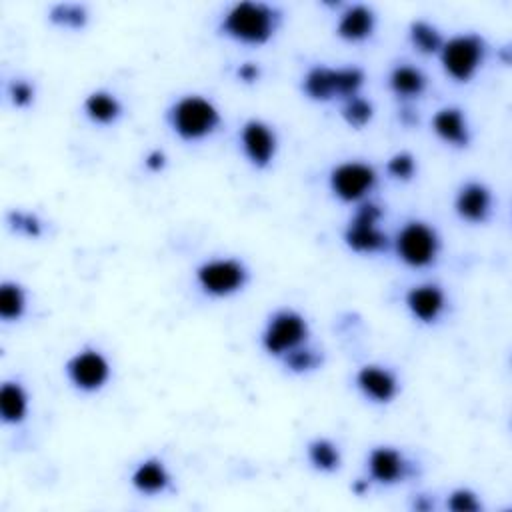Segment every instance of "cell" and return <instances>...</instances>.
Instances as JSON below:
<instances>
[{
  "label": "cell",
  "instance_id": "6da1fadb",
  "mask_svg": "<svg viewBox=\"0 0 512 512\" xmlns=\"http://www.w3.org/2000/svg\"><path fill=\"white\" fill-rule=\"evenodd\" d=\"M280 22L282 12L278 6L268 2L242 0L230 4L224 10L218 22V32L232 42L258 48L274 38Z\"/></svg>",
  "mask_w": 512,
  "mask_h": 512
},
{
  "label": "cell",
  "instance_id": "7a4b0ae2",
  "mask_svg": "<svg viewBox=\"0 0 512 512\" xmlns=\"http://www.w3.org/2000/svg\"><path fill=\"white\" fill-rule=\"evenodd\" d=\"M170 130L182 142H202L212 138L222 126L218 106L202 94H184L174 100L166 114Z\"/></svg>",
  "mask_w": 512,
  "mask_h": 512
},
{
  "label": "cell",
  "instance_id": "3957f363",
  "mask_svg": "<svg viewBox=\"0 0 512 512\" xmlns=\"http://www.w3.org/2000/svg\"><path fill=\"white\" fill-rule=\"evenodd\" d=\"M366 82V74L360 66H326L314 64L310 66L300 82L302 94L312 102H332L346 100L350 96L360 94Z\"/></svg>",
  "mask_w": 512,
  "mask_h": 512
},
{
  "label": "cell",
  "instance_id": "277c9868",
  "mask_svg": "<svg viewBox=\"0 0 512 512\" xmlns=\"http://www.w3.org/2000/svg\"><path fill=\"white\" fill-rule=\"evenodd\" d=\"M392 246L404 266L424 270L436 264L442 250V238L432 224L420 218H410L398 228Z\"/></svg>",
  "mask_w": 512,
  "mask_h": 512
},
{
  "label": "cell",
  "instance_id": "5b68a950",
  "mask_svg": "<svg viewBox=\"0 0 512 512\" xmlns=\"http://www.w3.org/2000/svg\"><path fill=\"white\" fill-rule=\"evenodd\" d=\"M488 56V44L484 36L476 32H462L444 40L438 54L444 74L458 82L468 84L476 78Z\"/></svg>",
  "mask_w": 512,
  "mask_h": 512
},
{
  "label": "cell",
  "instance_id": "8992f818",
  "mask_svg": "<svg viewBox=\"0 0 512 512\" xmlns=\"http://www.w3.org/2000/svg\"><path fill=\"white\" fill-rule=\"evenodd\" d=\"M310 324L306 316L294 308L274 310L260 334L262 350L272 358H282L288 352L308 344Z\"/></svg>",
  "mask_w": 512,
  "mask_h": 512
},
{
  "label": "cell",
  "instance_id": "52a82bcc",
  "mask_svg": "<svg viewBox=\"0 0 512 512\" xmlns=\"http://www.w3.org/2000/svg\"><path fill=\"white\" fill-rule=\"evenodd\" d=\"M384 216V210L374 200H364L356 204L354 214L350 216L342 240L354 254H380L390 246L388 234L380 228V220Z\"/></svg>",
  "mask_w": 512,
  "mask_h": 512
},
{
  "label": "cell",
  "instance_id": "ba28073f",
  "mask_svg": "<svg viewBox=\"0 0 512 512\" xmlns=\"http://www.w3.org/2000/svg\"><path fill=\"white\" fill-rule=\"evenodd\" d=\"M194 280L206 296L230 298L246 288L250 270L240 258L218 256L200 262L194 270Z\"/></svg>",
  "mask_w": 512,
  "mask_h": 512
},
{
  "label": "cell",
  "instance_id": "9c48e42d",
  "mask_svg": "<svg viewBox=\"0 0 512 512\" xmlns=\"http://www.w3.org/2000/svg\"><path fill=\"white\" fill-rule=\"evenodd\" d=\"M378 186V172L362 160H344L330 168L328 188L344 204H360L370 198Z\"/></svg>",
  "mask_w": 512,
  "mask_h": 512
},
{
  "label": "cell",
  "instance_id": "30bf717a",
  "mask_svg": "<svg viewBox=\"0 0 512 512\" xmlns=\"http://www.w3.org/2000/svg\"><path fill=\"white\" fill-rule=\"evenodd\" d=\"M64 374L72 388L84 394H94L110 382L112 364L102 350L84 346L66 360Z\"/></svg>",
  "mask_w": 512,
  "mask_h": 512
},
{
  "label": "cell",
  "instance_id": "8fae6325",
  "mask_svg": "<svg viewBox=\"0 0 512 512\" xmlns=\"http://www.w3.org/2000/svg\"><path fill=\"white\" fill-rule=\"evenodd\" d=\"M238 142L246 162L256 170H266L276 158V152H278L276 130L260 118H248L240 126Z\"/></svg>",
  "mask_w": 512,
  "mask_h": 512
},
{
  "label": "cell",
  "instance_id": "7c38bea8",
  "mask_svg": "<svg viewBox=\"0 0 512 512\" xmlns=\"http://www.w3.org/2000/svg\"><path fill=\"white\" fill-rule=\"evenodd\" d=\"M452 206L462 222L472 226L486 224L494 212V194L484 182L466 180L458 186Z\"/></svg>",
  "mask_w": 512,
  "mask_h": 512
},
{
  "label": "cell",
  "instance_id": "4fadbf2b",
  "mask_svg": "<svg viewBox=\"0 0 512 512\" xmlns=\"http://www.w3.org/2000/svg\"><path fill=\"white\" fill-rule=\"evenodd\" d=\"M354 386L372 404H392L400 392L398 374L382 364H364L354 374Z\"/></svg>",
  "mask_w": 512,
  "mask_h": 512
},
{
  "label": "cell",
  "instance_id": "5bb4252c",
  "mask_svg": "<svg viewBox=\"0 0 512 512\" xmlns=\"http://www.w3.org/2000/svg\"><path fill=\"white\" fill-rule=\"evenodd\" d=\"M366 472L370 482H376L380 486H394L408 478L410 460L400 448L390 444H380L368 452Z\"/></svg>",
  "mask_w": 512,
  "mask_h": 512
},
{
  "label": "cell",
  "instance_id": "9a60e30c",
  "mask_svg": "<svg viewBox=\"0 0 512 512\" xmlns=\"http://www.w3.org/2000/svg\"><path fill=\"white\" fill-rule=\"evenodd\" d=\"M404 306L416 322L430 326L444 316L448 308V298L440 284L420 282V284H412L404 292Z\"/></svg>",
  "mask_w": 512,
  "mask_h": 512
},
{
  "label": "cell",
  "instance_id": "2e32d148",
  "mask_svg": "<svg viewBox=\"0 0 512 512\" xmlns=\"http://www.w3.org/2000/svg\"><path fill=\"white\" fill-rule=\"evenodd\" d=\"M378 16L368 4H348L338 14L334 32L342 42L362 44L368 42L376 32Z\"/></svg>",
  "mask_w": 512,
  "mask_h": 512
},
{
  "label": "cell",
  "instance_id": "e0dca14e",
  "mask_svg": "<svg viewBox=\"0 0 512 512\" xmlns=\"http://www.w3.org/2000/svg\"><path fill=\"white\" fill-rule=\"evenodd\" d=\"M434 136L452 148H466L472 140L466 112L458 106H442L430 120Z\"/></svg>",
  "mask_w": 512,
  "mask_h": 512
},
{
  "label": "cell",
  "instance_id": "ac0fdd59",
  "mask_svg": "<svg viewBox=\"0 0 512 512\" xmlns=\"http://www.w3.org/2000/svg\"><path fill=\"white\" fill-rule=\"evenodd\" d=\"M132 488L142 496H160L172 488V474L164 460L148 456L140 460L130 474Z\"/></svg>",
  "mask_w": 512,
  "mask_h": 512
},
{
  "label": "cell",
  "instance_id": "d6986e66",
  "mask_svg": "<svg viewBox=\"0 0 512 512\" xmlns=\"http://www.w3.org/2000/svg\"><path fill=\"white\" fill-rule=\"evenodd\" d=\"M388 90L402 102H412L420 98L428 88V76L422 68L410 62H398L390 68L386 78Z\"/></svg>",
  "mask_w": 512,
  "mask_h": 512
},
{
  "label": "cell",
  "instance_id": "ffe728a7",
  "mask_svg": "<svg viewBox=\"0 0 512 512\" xmlns=\"http://www.w3.org/2000/svg\"><path fill=\"white\" fill-rule=\"evenodd\" d=\"M84 116L96 126H112L122 116V102L110 90H92L82 102Z\"/></svg>",
  "mask_w": 512,
  "mask_h": 512
},
{
  "label": "cell",
  "instance_id": "44dd1931",
  "mask_svg": "<svg viewBox=\"0 0 512 512\" xmlns=\"http://www.w3.org/2000/svg\"><path fill=\"white\" fill-rule=\"evenodd\" d=\"M30 396L22 382L4 380L0 388V418L8 426H18L28 418Z\"/></svg>",
  "mask_w": 512,
  "mask_h": 512
},
{
  "label": "cell",
  "instance_id": "7402d4cb",
  "mask_svg": "<svg viewBox=\"0 0 512 512\" xmlns=\"http://www.w3.org/2000/svg\"><path fill=\"white\" fill-rule=\"evenodd\" d=\"M306 460L316 472L332 474L342 466V452L334 440L318 436L306 444Z\"/></svg>",
  "mask_w": 512,
  "mask_h": 512
},
{
  "label": "cell",
  "instance_id": "603a6c76",
  "mask_svg": "<svg viewBox=\"0 0 512 512\" xmlns=\"http://www.w3.org/2000/svg\"><path fill=\"white\" fill-rule=\"evenodd\" d=\"M444 40L446 38L442 36L438 26H434L428 20L418 18L408 24V42L416 52H420L424 56H438Z\"/></svg>",
  "mask_w": 512,
  "mask_h": 512
},
{
  "label": "cell",
  "instance_id": "cb8c5ba5",
  "mask_svg": "<svg viewBox=\"0 0 512 512\" xmlns=\"http://www.w3.org/2000/svg\"><path fill=\"white\" fill-rule=\"evenodd\" d=\"M26 290L14 280L0 284V318L2 322H18L26 314Z\"/></svg>",
  "mask_w": 512,
  "mask_h": 512
},
{
  "label": "cell",
  "instance_id": "d4e9b609",
  "mask_svg": "<svg viewBox=\"0 0 512 512\" xmlns=\"http://www.w3.org/2000/svg\"><path fill=\"white\" fill-rule=\"evenodd\" d=\"M48 20L64 30H82L88 24V10L84 4L60 2L50 8Z\"/></svg>",
  "mask_w": 512,
  "mask_h": 512
},
{
  "label": "cell",
  "instance_id": "484cf974",
  "mask_svg": "<svg viewBox=\"0 0 512 512\" xmlns=\"http://www.w3.org/2000/svg\"><path fill=\"white\" fill-rule=\"evenodd\" d=\"M340 116L342 120L354 128V130H362L366 128L372 118H374V104L364 98L362 94H356V96H350L346 100L340 102Z\"/></svg>",
  "mask_w": 512,
  "mask_h": 512
},
{
  "label": "cell",
  "instance_id": "4316f807",
  "mask_svg": "<svg viewBox=\"0 0 512 512\" xmlns=\"http://www.w3.org/2000/svg\"><path fill=\"white\" fill-rule=\"evenodd\" d=\"M280 360H282V364L286 366L288 372H292V374H308V372H314V370H318L322 366L324 356L316 348L304 344V346L288 352Z\"/></svg>",
  "mask_w": 512,
  "mask_h": 512
},
{
  "label": "cell",
  "instance_id": "83f0119b",
  "mask_svg": "<svg viewBox=\"0 0 512 512\" xmlns=\"http://www.w3.org/2000/svg\"><path fill=\"white\" fill-rule=\"evenodd\" d=\"M386 174L396 182H410L418 172V160L412 152L400 150L386 160Z\"/></svg>",
  "mask_w": 512,
  "mask_h": 512
},
{
  "label": "cell",
  "instance_id": "f1b7e54d",
  "mask_svg": "<svg viewBox=\"0 0 512 512\" xmlns=\"http://www.w3.org/2000/svg\"><path fill=\"white\" fill-rule=\"evenodd\" d=\"M446 508L452 512H480L482 502H480V496L472 488L460 486V488H454L446 496Z\"/></svg>",
  "mask_w": 512,
  "mask_h": 512
},
{
  "label": "cell",
  "instance_id": "f546056e",
  "mask_svg": "<svg viewBox=\"0 0 512 512\" xmlns=\"http://www.w3.org/2000/svg\"><path fill=\"white\" fill-rule=\"evenodd\" d=\"M8 224L22 236H28V238H38L42 234V222L36 214L32 212H22V210H12L8 212L6 216Z\"/></svg>",
  "mask_w": 512,
  "mask_h": 512
},
{
  "label": "cell",
  "instance_id": "4dcf8cb0",
  "mask_svg": "<svg viewBox=\"0 0 512 512\" xmlns=\"http://www.w3.org/2000/svg\"><path fill=\"white\" fill-rule=\"evenodd\" d=\"M34 86L24 78H14L8 84V98L14 108H28L34 102Z\"/></svg>",
  "mask_w": 512,
  "mask_h": 512
},
{
  "label": "cell",
  "instance_id": "1f68e13d",
  "mask_svg": "<svg viewBox=\"0 0 512 512\" xmlns=\"http://www.w3.org/2000/svg\"><path fill=\"white\" fill-rule=\"evenodd\" d=\"M234 74L242 84H256L262 76V68L256 62H242L236 66Z\"/></svg>",
  "mask_w": 512,
  "mask_h": 512
},
{
  "label": "cell",
  "instance_id": "d6a6232c",
  "mask_svg": "<svg viewBox=\"0 0 512 512\" xmlns=\"http://www.w3.org/2000/svg\"><path fill=\"white\" fill-rule=\"evenodd\" d=\"M166 164H168V158H166V154H164L162 150H158V148L148 150L146 156H144V168H146L148 172H152V174L162 172V170L166 168Z\"/></svg>",
  "mask_w": 512,
  "mask_h": 512
},
{
  "label": "cell",
  "instance_id": "836d02e7",
  "mask_svg": "<svg viewBox=\"0 0 512 512\" xmlns=\"http://www.w3.org/2000/svg\"><path fill=\"white\" fill-rule=\"evenodd\" d=\"M350 488H352V492H354L356 496H364V494L368 492V488H370V478H366V480H364V478H358Z\"/></svg>",
  "mask_w": 512,
  "mask_h": 512
}]
</instances>
